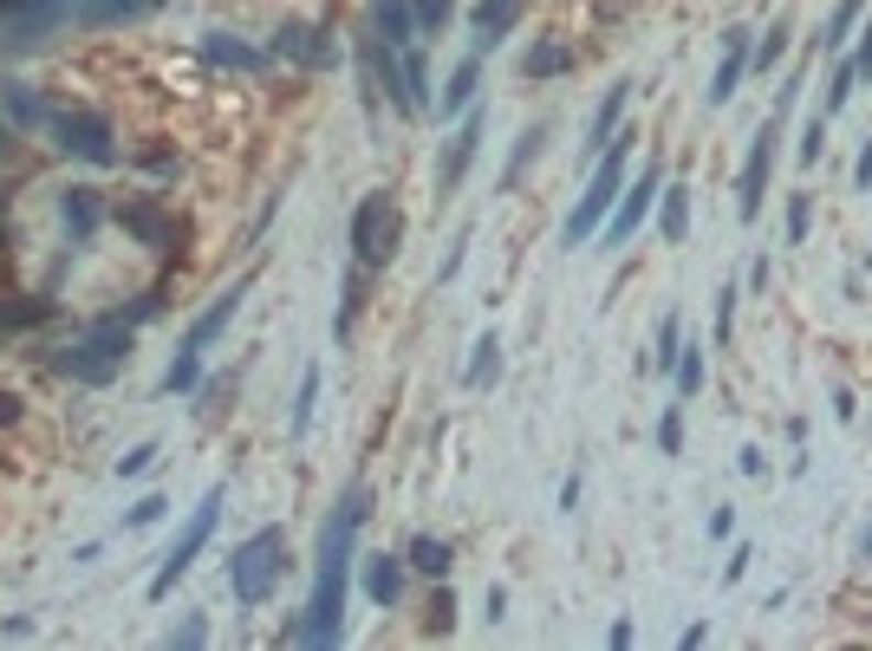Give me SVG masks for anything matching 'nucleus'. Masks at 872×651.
<instances>
[{
    "label": "nucleus",
    "instance_id": "f257e3e1",
    "mask_svg": "<svg viewBox=\"0 0 872 651\" xmlns=\"http://www.w3.org/2000/svg\"><path fill=\"white\" fill-rule=\"evenodd\" d=\"M359 496H346L333 528H326V567H319V593H313V619H306V639H339V599H346V554H352V534H359Z\"/></svg>",
    "mask_w": 872,
    "mask_h": 651
},
{
    "label": "nucleus",
    "instance_id": "f03ea898",
    "mask_svg": "<svg viewBox=\"0 0 872 651\" xmlns=\"http://www.w3.org/2000/svg\"><path fill=\"white\" fill-rule=\"evenodd\" d=\"M632 144H639L632 131H619V138L606 144V156H599V170H592V189L580 196V209L567 216V241H574V248H580L586 235H592L599 221L612 216V203H619V183H625V150H632Z\"/></svg>",
    "mask_w": 872,
    "mask_h": 651
},
{
    "label": "nucleus",
    "instance_id": "7ed1b4c3",
    "mask_svg": "<svg viewBox=\"0 0 872 651\" xmlns=\"http://www.w3.org/2000/svg\"><path fill=\"white\" fill-rule=\"evenodd\" d=\"M782 124H788V111H769L762 118V131L749 138V156H742V176H735V216L755 221L762 216V203H769V176H775V150H782Z\"/></svg>",
    "mask_w": 872,
    "mask_h": 651
},
{
    "label": "nucleus",
    "instance_id": "20e7f679",
    "mask_svg": "<svg viewBox=\"0 0 872 651\" xmlns=\"http://www.w3.org/2000/svg\"><path fill=\"white\" fill-rule=\"evenodd\" d=\"M404 241V216L391 196H364L359 216H352V248H359V268H384Z\"/></svg>",
    "mask_w": 872,
    "mask_h": 651
},
{
    "label": "nucleus",
    "instance_id": "39448f33",
    "mask_svg": "<svg viewBox=\"0 0 872 651\" xmlns=\"http://www.w3.org/2000/svg\"><path fill=\"white\" fill-rule=\"evenodd\" d=\"M281 561H287V541L268 528V534H254L241 554H235V593L241 599H268V586L281 574Z\"/></svg>",
    "mask_w": 872,
    "mask_h": 651
},
{
    "label": "nucleus",
    "instance_id": "423d86ee",
    "mask_svg": "<svg viewBox=\"0 0 872 651\" xmlns=\"http://www.w3.org/2000/svg\"><path fill=\"white\" fill-rule=\"evenodd\" d=\"M755 73V53H749V26H729L723 33V66L710 78V105H729L735 98V85Z\"/></svg>",
    "mask_w": 872,
    "mask_h": 651
},
{
    "label": "nucleus",
    "instance_id": "0eeeda50",
    "mask_svg": "<svg viewBox=\"0 0 872 651\" xmlns=\"http://www.w3.org/2000/svg\"><path fill=\"white\" fill-rule=\"evenodd\" d=\"M652 203H657V170L645 163V176H639V183L625 189V203H619V209L606 216V241H625L632 228H645V216H652Z\"/></svg>",
    "mask_w": 872,
    "mask_h": 651
},
{
    "label": "nucleus",
    "instance_id": "6e6552de",
    "mask_svg": "<svg viewBox=\"0 0 872 651\" xmlns=\"http://www.w3.org/2000/svg\"><path fill=\"white\" fill-rule=\"evenodd\" d=\"M209 528H216V496H209V502L196 508V521H189V534H183V541L170 547V561H163V574H156V586H150V593H170V586H176V574H183V567L196 561V547L209 541Z\"/></svg>",
    "mask_w": 872,
    "mask_h": 651
},
{
    "label": "nucleus",
    "instance_id": "1a4fd4ad",
    "mask_svg": "<svg viewBox=\"0 0 872 651\" xmlns=\"http://www.w3.org/2000/svg\"><path fill=\"white\" fill-rule=\"evenodd\" d=\"M476 144H482V118H469V124H462V131L449 138V156H443V170H436V183H443V189H456V176L469 170Z\"/></svg>",
    "mask_w": 872,
    "mask_h": 651
},
{
    "label": "nucleus",
    "instance_id": "9d476101",
    "mask_svg": "<svg viewBox=\"0 0 872 651\" xmlns=\"http://www.w3.org/2000/svg\"><path fill=\"white\" fill-rule=\"evenodd\" d=\"M281 53L299 59V66H326L333 59V46H326V26H287L281 33Z\"/></svg>",
    "mask_w": 872,
    "mask_h": 651
},
{
    "label": "nucleus",
    "instance_id": "9b49d317",
    "mask_svg": "<svg viewBox=\"0 0 872 651\" xmlns=\"http://www.w3.org/2000/svg\"><path fill=\"white\" fill-rule=\"evenodd\" d=\"M657 228H664V241H684L690 235V189L684 183L657 189Z\"/></svg>",
    "mask_w": 872,
    "mask_h": 651
},
{
    "label": "nucleus",
    "instance_id": "f8f14e48",
    "mask_svg": "<svg viewBox=\"0 0 872 651\" xmlns=\"http://www.w3.org/2000/svg\"><path fill=\"white\" fill-rule=\"evenodd\" d=\"M364 593H371L378 606H391V599L404 593V561H384V554H378V561L364 567Z\"/></svg>",
    "mask_w": 872,
    "mask_h": 651
},
{
    "label": "nucleus",
    "instance_id": "ddd939ff",
    "mask_svg": "<svg viewBox=\"0 0 872 651\" xmlns=\"http://www.w3.org/2000/svg\"><path fill=\"white\" fill-rule=\"evenodd\" d=\"M521 7H527V0H482V7H476V33H482V40H502L514 20H521Z\"/></svg>",
    "mask_w": 872,
    "mask_h": 651
},
{
    "label": "nucleus",
    "instance_id": "4468645a",
    "mask_svg": "<svg viewBox=\"0 0 872 651\" xmlns=\"http://www.w3.org/2000/svg\"><path fill=\"white\" fill-rule=\"evenodd\" d=\"M853 20H866V0H840V7H833V20H827V33H820V53H840L847 33H853Z\"/></svg>",
    "mask_w": 872,
    "mask_h": 651
},
{
    "label": "nucleus",
    "instance_id": "2eb2a0df",
    "mask_svg": "<svg viewBox=\"0 0 872 651\" xmlns=\"http://www.w3.org/2000/svg\"><path fill=\"white\" fill-rule=\"evenodd\" d=\"M704 378H710L704 346H697V339H690V346H677V391H684V398H697V391H704Z\"/></svg>",
    "mask_w": 872,
    "mask_h": 651
},
{
    "label": "nucleus",
    "instance_id": "dca6fc26",
    "mask_svg": "<svg viewBox=\"0 0 872 651\" xmlns=\"http://www.w3.org/2000/svg\"><path fill=\"white\" fill-rule=\"evenodd\" d=\"M449 561H456V554H449V541H430V534H424V541H411V567H417V574L443 579V574H449Z\"/></svg>",
    "mask_w": 872,
    "mask_h": 651
},
{
    "label": "nucleus",
    "instance_id": "f3484780",
    "mask_svg": "<svg viewBox=\"0 0 872 651\" xmlns=\"http://www.w3.org/2000/svg\"><path fill=\"white\" fill-rule=\"evenodd\" d=\"M625 91H632V85L619 78V85L606 91V105H599V124H592V144H599V150L612 144V131H619V111H625Z\"/></svg>",
    "mask_w": 872,
    "mask_h": 651
},
{
    "label": "nucleus",
    "instance_id": "a211bd4d",
    "mask_svg": "<svg viewBox=\"0 0 872 651\" xmlns=\"http://www.w3.org/2000/svg\"><path fill=\"white\" fill-rule=\"evenodd\" d=\"M241 293H248V281H235V287L221 293L216 306H209V313H203V319H196V333H189V346H203V339H209V333H216L221 319H228V313H235V306H241Z\"/></svg>",
    "mask_w": 872,
    "mask_h": 651
},
{
    "label": "nucleus",
    "instance_id": "6ab92c4d",
    "mask_svg": "<svg viewBox=\"0 0 872 651\" xmlns=\"http://www.w3.org/2000/svg\"><path fill=\"white\" fill-rule=\"evenodd\" d=\"M677 346H684V319L664 313V326H657V352H652L657 371H677Z\"/></svg>",
    "mask_w": 872,
    "mask_h": 651
},
{
    "label": "nucleus",
    "instance_id": "aec40b11",
    "mask_svg": "<svg viewBox=\"0 0 872 651\" xmlns=\"http://www.w3.org/2000/svg\"><path fill=\"white\" fill-rule=\"evenodd\" d=\"M469 98H476V59H462V66H456V78H449V91H443V105H436V111L449 118V111H462Z\"/></svg>",
    "mask_w": 872,
    "mask_h": 651
},
{
    "label": "nucleus",
    "instance_id": "412c9836",
    "mask_svg": "<svg viewBox=\"0 0 872 651\" xmlns=\"http://www.w3.org/2000/svg\"><path fill=\"white\" fill-rule=\"evenodd\" d=\"M495 371H502V346H495V333L476 346V359H469V384H495Z\"/></svg>",
    "mask_w": 872,
    "mask_h": 651
},
{
    "label": "nucleus",
    "instance_id": "4be33fe9",
    "mask_svg": "<svg viewBox=\"0 0 872 651\" xmlns=\"http://www.w3.org/2000/svg\"><path fill=\"white\" fill-rule=\"evenodd\" d=\"M782 53H788V20H775V26L762 33V46H755V73H769Z\"/></svg>",
    "mask_w": 872,
    "mask_h": 651
},
{
    "label": "nucleus",
    "instance_id": "5701e85b",
    "mask_svg": "<svg viewBox=\"0 0 872 651\" xmlns=\"http://www.w3.org/2000/svg\"><path fill=\"white\" fill-rule=\"evenodd\" d=\"M53 306L46 300H13V306H0V326H40Z\"/></svg>",
    "mask_w": 872,
    "mask_h": 651
},
{
    "label": "nucleus",
    "instance_id": "b1692460",
    "mask_svg": "<svg viewBox=\"0 0 872 651\" xmlns=\"http://www.w3.org/2000/svg\"><path fill=\"white\" fill-rule=\"evenodd\" d=\"M118 216L131 221V228H138V235H150V241H156V235H163V209H150V203H124V209H118Z\"/></svg>",
    "mask_w": 872,
    "mask_h": 651
},
{
    "label": "nucleus",
    "instance_id": "393cba45",
    "mask_svg": "<svg viewBox=\"0 0 872 651\" xmlns=\"http://www.w3.org/2000/svg\"><path fill=\"white\" fill-rule=\"evenodd\" d=\"M541 73H567V46H534L527 53V78H541Z\"/></svg>",
    "mask_w": 872,
    "mask_h": 651
},
{
    "label": "nucleus",
    "instance_id": "a878e982",
    "mask_svg": "<svg viewBox=\"0 0 872 651\" xmlns=\"http://www.w3.org/2000/svg\"><path fill=\"white\" fill-rule=\"evenodd\" d=\"M853 85H860V78H853V66L840 59V66H833V91H827V118H833V111H847V98H853Z\"/></svg>",
    "mask_w": 872,
    "mask_h": 651
},
{
    "label": "nucleus",
    "instance_id": "bb28decb",
    "mask_svg": "<svg viewBox=\"0 0 872 651\" xmlns=\"http://www.w3.org/2000/svg\"><path fill=\"white\" fill-rule=\"evenodd\" d=\"M657 449H664V456H677V449H684V411H677V404H671V411H664V424H657Z\"/></svg>",
    "mask_w": 872,
    "mask_h": 651
},
{
    "label": "nucleus",
    "instance_id": "cd10ccee",
    "mask_svg": "<svg viewBox=\"0 0 872 651\" xmlns=\"http://www.w3.org/2000/svg\"><path fill=\"white\" fill-rule=\"evenodd\" d=\"M807 221H814V196L800 189L795 203H788V241H795V248H800V241H807Z\"/></svg>",
    "mask_w": 872,
    "mask_h": 651
},
{
    "label": "nucleus",
    "instance_id": "c85d7f7f",
    "mask_svg": "<svg viewBox=\"0 0 872 651\" xmlns=\"http://www.w3.org/2000/svg\"><path fill=\"white\" fill-rule=\"evenodd\" d=\"M313 398H319V371H306V378H299V404H293V431H306V424H313Z\"/></svg>",
    "mask_w": 872,
    "mask_h": 651
},
{
    "label": "nucleus",
    "instance_id": "c756f323",
    "mask_svg": "<svg viewBox=\"0 0 872 651\" xmlns=\"http://www.w3.org/2000/svg\"><path fill=\"white\" fill-rule=\"evenodd\" d=\"M847 66H853V78H860V85L872 78V13L860 20V46H853V59H847Z\"/></svg>",
    "mask_w": 872,
    "mask_h": 651
},
{
    "label": "nucleus",
    "instance_id": "7c9ffc66",
    "mask_svg": "<svg viewBox=\"0 0 872 651\" xmlns=\"http://www.w3.org/2000/svg\"><path fill=\"white\" fill-rule=\"evenodd\" d=\"M735 300H742V293H735V281H729V287L717 293V339H729V333H735Z\"/></svg>",
    "mask_w": 872,
    "mask_h": 651
},
{
    "label": "nucleus",
    "instance_id": "2f4dec72",
    "mask_svg": "<svg viewBox=\"0 0 872 651\" xmlns=\"http://www.w3.org/2000/svg\"><path fill=\"white\" fill-rule=\"evenodd\" d=\"M411 20L430 33V26H443V20H449V0H411Z\"/></svg>",
    "mask_w": 872,
    "mask_h": 651
},
{
    "label": "nucleus",
    "instance_id": "473e14b6",
    "mask_svg": "<svg viewBox=\"0 0 872 651\" xmlns=\"http://www.w3.org/2000/svg\"><path fill=\"white\" fill-rule=\"evenodd\" d=\"M827 144V118H807V131H800V163H814Z\"/></svg>",
    "mask_w": 872,
    "mask_h": 651
},
{
    "label": "nucleus",
    "instance_id": "72a5a7b5",
    "mask_svg": "<svg viewBox=\"0 0 872 651\" xmlns=\"http://www.w3.org/2000/svg\"><path fill=\"white\" fill-rule=\"evenodd\" d=\"M449 612H456V599H449V593H436V599H430V619H424V632H449V626H456Z\"/></svg>",
    "mask_w": 872,
    "mask_h": 651
},
{
    "label": "nucleus",
    "instance_id": "f704fd0d",
    "mask_svg": "<svg viewBox=\"0 0 872 651\" xmlns=\"http://www.w3.org/2000/svg\"><path fill=\"white\" fill-rule=\"evenodd\" d=\"M853 183H860V189H872V138L860 144V170H853Z\"/></svg>",
    "mask_w": 872,
    "mask_h": 651
},
{
    "label": "nucleus",
    "instance_id": "c9c22d12",
    "mask_svg": "<svg viewBox=\"0 0 872 651\" xmlns=\"http://www.w3.org/2000/svg\"><path fill=\"white\" fill-rule=\"evenodd\" d=\"M749 561H755V554H749V541H742V547H735V554H729V567H723V579H742V567H749Z\"/></svg>",
    "mask_w": 872,
    "mask_h": 651
},
{
    "label": "nucleus",
    "instance_id": "e433bc0d",
    "mask_svg": "<svg viewBox=\"0 0 872 651\" xmlns=\"http://www.w3.org/2000/svg\"><path fill=\"white\" fill-rule=\"evenodd\" d=\"M735 469H742V476H762V449H755V443H749V449H742V456H735Z\"/></svg>",
    "mask_w": 872,
    "mask_h": 651
},
{
    "label": "nucleus",
    "instance_id": "4c0bfd02",
    "mask_svg": "<svg viewBox=\"0 0 872 651\" xmlns=\"http://www.w3.org/2000/svg\"><path fill=\"white\" fill-rule=\"evenodd\" d=\"M13 417H20V404H13V398L0 391V424H13Z\"/></svg>",
    "mask_w": 872,
    "mask_h": 651
},
{
    "label": "nucleus",
    "instance_id": "58836bf2",
    "mask_svg": "<svg viewBox=\"0 0 872 651\" xmlns=\"http://www.w3.org/2000/svg\"><path fill=\"white\" fill-rule=\"evenodd\" d=\"M866 554H872V534H866Z\"/></svg>",
    "mask_w": 872,
    "mask_h": 651
}]
</instances>
